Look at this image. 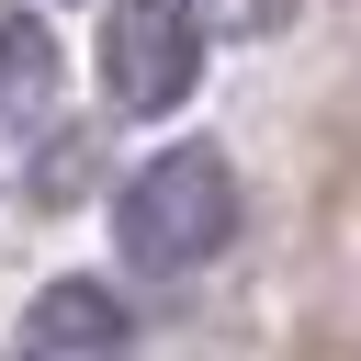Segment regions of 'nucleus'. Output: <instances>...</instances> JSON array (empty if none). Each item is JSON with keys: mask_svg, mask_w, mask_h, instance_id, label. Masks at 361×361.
<instances>
[{"mask_svg": "<svg viewBox=\"0 0 361 361\" xmlns=\"http://www.w3.org/2000/svg\"><path fill=\"white\" fill-rule=\"evenodd\" d=\"M113 237H124V271L192 282V271L226 259V237H237V169H226L214 147H158V158L124 180Z\"/></svg>", "mask_w": 361, "mask_h": 361, "instance_id": "obj_1", "label": "nucleus"}, {"mask_svg": "<svg viewBox=\"0 0 361 361\" xmlns=\"http://www.w3.org/2000/svg\"><path fill=\"white\" fill-rule=\"evenodd\" d=\"M203 79V11L192 0H113L102 11V102L113 113H180Z\"/></svg>", "mask_w": 361, "mask_h": 361, "instance_id": "obj_2", "label": "nucleus"}, {"mask_svg": "<svg viewBox=\"0 0 361 361\" xmlns=\"http://www.w3.org/2000/svg\"><path fill=\"white\" fill-rule=\"evenodd\" d=\"M135 350V316L113 282H45L11 327V361H124Z\"/></svg>", "mask_w": 361, "mask_h": 361, "instance_id": "obj_3", "label": "nucleus"}, {"mask_svg": "<svg viewBox=\"0 0 361 361\" xmlns=\"http://www.w3.org/2000/svg\"><path fill=\"white\" fill-rule=\"evenodd\" d=\"M45 113H56V34L0 0V169L45 135Z\"/></svg>", "mask_w": 361, "mask_h": 361, "instance_id": "obj_4", "label": "nucleus"}, {"mask_svg": "<svg viewBox=\"0 0 361 361\" xmlns=\"http://www.w3.org/2000/svg\"><path fill=\"white\" fill-rule=\"evenodd\" d=\"M192 11H203V34H248V45L293 23V0H192Z\"/></svg>", "mask_w": 361, "mask_h": 361, "instance_id": "obj_5", "label": "nucleus"}]
</instances>
